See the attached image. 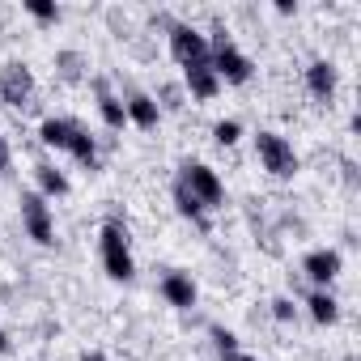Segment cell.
Masks as SVG:
<instances>
[{"instance_id":"obj_16","label":"cell","mask_w":361,"mask_h":361,"mask_svg":"<svg viewBox=\"0 0 361 361\" xmlns=\"http://www.w3.org/2000/svg\"><path fill=\"white\" fill-rule=\"evenodd\" d=\"M68 153H73V161H81L85 170H98V136H90L81 123H77V132L68 136Z\"/></svg>"},{"instance_id":"obj_24","label":"cell","mask_w":361,"mask_h":361,"mask_svg":"<svg viewBox=\"0 0 361 361\" xmlns=\"http://www.w3.org/2000/svg\"><path fill=\"white\" fill-rule=\"evenodd\" d=\"M268 306H272V319H276V323H293V319H298V302H293V298H272Z\"/></svg>"},{"instance_id":"obj_14","label":"cell","mask_w":361,"mask_h":361,"mask_svg":"<svg viewBox=\"0 0 361 361\" xmlns=\"http://www.w3.org/2000/svg\"><path fill=\"white\" fill-rule=\"evenodd\" d=\"M77 132V119H60V115H47L39 123V140L47 149H68V136Z\"/></svg>"},{"instance_id":"obj_1","label":"cell","mask_w":361,"mask_h":361,"mask_svg":"<svg viewBox=\"0 0 361 361\" xmlns=\"http://www.w3.org/2000/svg\"><path fill=\"white\" fill-rule=\"evenodd\" d=\"M98 259L106 268L111 281H132L136 276V259H132V243H128V226L111 213L102 221V234H98Z\"/></svg>"},{"instance_id":"obj_10","label":"cell","mask_w":361,"mask_h":361,"mask_svg":"<svg viewBox=\"0 0 361 361\" xmlns=\"http://www.w3.org/2000/svg\"><path fill=\"white\" fill-rule=\"evenodd\" d=\"M183 90H188V98H196V102H213L217 90H221V81H217L213 64H192V68H183Z\"/></svg>"},{"instance_id":"obj_3","label":"cell","mask_w":361,"mask_h":361,"mask_svg":"<svg viewBox=\"0 0 361 361\" xmlns=\"http://www.w3.org/2000/svg\"><path fill=\"white\" fill-rule=\"evenodd\" d=\"M255 157H259V166L272 174V178H293L298 174V153H293V145L281 136V132H255Z\"/></svg>"},{"instance_id":"obj_27","label":"cell","mask_w":361,"mask_h":361,"mask_svg":"<svg viewBox=\"0 0 361 361\" xmlns=\"http://www.w3.org/2000/svg\"><path fill=\"white\" fill-rule=\"evenodd\" d=\"M9 348H13V344H9V336H5V327H0V357H5Z\"/></svg>"},{"instance_id":"obj_4","label":"cell","mask_w":361,"mask_h":361,"mask_svg":"<svg viewBox=\"0 0 361 361\" xmlns=\"http://www.w3.org/2000/svg\"><path fill=\"white\" fill-rule=\"evenodd\" d=\"M178 183H183V188L204 204V213H209V209H217V204L226 200V188H221L217 170H213V166H204V161H183V174H178Z\"/></svg>"},{"instance_id":"obj_23","label":"cell","mask_w":361,"mask_h":361,"mask_svg":"<svg viewBox=\"0 0 361 361\" xmlns=\"http://www.w3.org/2000/svg\"><path fill=\"white\" fill-rule=\"evenodd\" d=\"M209 336H213V348H217L221 357H230V353H238V348H243V344H238V336H234L230 327H221V323H213V327H209Z\"/></svg>"},{"instance_id":"obj_12","label":"cell","mask_w":361,"mask_h":361,"mask_svg":"<svg viewBox=\"0 0 361 361\" xmlns=\"http://www.w3.org/2000/svg\"><path fill=\"white\" fill-rule=\"evenodd\" d=\"M336 85H340V73H336L331 60H310V64H306V90H310L319 102H331Z\"/></svg>"},{"instance_id":"obj_26","label":"cell","mask_w":361,"mask_h":361,"mask_svg":"<svg viewBox=\"0 0 361 361\" xmlns=\"http://www.w3.org/2000/svg\"><path fill=\"white\" fill-rule=\"evenodd\" d=\"M221 361H259V357H251V353H243V348H238V353H230V357H221Z\"/></svg>"},{"instance_id":"obj_15","label":"cell","mask_w":361,"mask_h":361,"mask_svg":"<svg viewBox=\"0 0 361 361\" xmlns=\"http://www.w3.org/2000/svg\"><path fill=\"white\" fill-rule=\"evenodd\" d=\"M35 178H39V196H43V200H47V196H68V188H73L68 174L56 170L51 161H39V166H35Z\"/></svg>"},{"instance_id":"obj_18","label":"cell","mask_w":361,"mask_h":361,"mask_svg":"<svg viewBox=\"0 0 361 361\" xmlns=\"http://www.w3.org/2000/svg\"><path fill=\"white\" fill-rule=\"evenodd\" d=\"M85 68H90V60H85L77 47H64V51H56V73H60V81L77 85V81H85Z\"/></svg>"},{"instance_id":"obj_20","label":"cell","mask_w":361,"mask_h":361,"mask_svg":"<svg viewBox=\"0 0 361 361\" xmlns=\"http://www.w3.org/2000/svg\"><path fill=\"white\" fill-rule=\"evenodd\" d=\"M153 102H157V111H183V102H188V90H183V85H174V81H166V85H157Z\"/></svg>"},{"instance_id":"obj_8","label":"cell","mask_w":361,"mask_h":361,"mask_svg":"<svg viewBox=\"0 0 361 361\" xmlns=\"http://www.w3.org/2000/svg\"><path fill=\"white\" fill-rule=\"evenodd\" d=\"M340 268H344V259H340V251H331V247H319V251H310V255L302 259V272H306V281H310L314 289H327V285L340 276Z\"/></svg>"},{"instance_id":"obj_7","label":"cell","mask_w":361,"mask_h":361,"mask_svg":"<svg viewBox=\"0 0 361 361\" xmlns=\"http://www.w3.org/2000/svg\"><path fill=\"white\" fill-rule=\"evenodd\" d=\"M22 226H26V238H35L39 247L56 243V221H51V209L39 192H22Z\"/></svg>"},{"instance_id":"obj_11","label":"cell","mask_w":361,"mask_h":361,"mask_svg":"<svg viewBox=\"0 0 361 361\" xmlns=\"http://www.w3.org/2000/svg\"><path fill=\"white\" fill-rule=\"evenodd\" d=\"M123 115H128V123H136V128H145V132H153V128L161 123V111H157L153 94H140V90H128Z\"/></svg>"},{"instance_id":"obj_19","label":"cell","mask_w":361,"mask_h":361,"mask_svg":"<svg viewBox=\"0 0 361 361\" xmlns=\"http://www.w3.org/2000/svg\"><path fill=\"white\" fill-rule=\"evenodd\" d=\"M170 196H174V209H178V213H183L188 221H196V226H204V204H200V200H196V196H192V192H188L183 183H174V188H170Z\"/></svg>"},{"instance_id":"obj_5","label":"cell","mask_w":361,"mask_h":361,"mask_svg":"<svg viewBox=\"0 0 361 361\" xmlns=\"http://www.w3.org/2000/svg\"><path fill=\"white\" fill-rule=\"evenodd\" d=\"M0 98H5V106H13V111H26L35 102V73L22 60L0 64Z\"/></svg>"},{"instance_id":"obj_22","label":"cell","mask_w":361,"mask_h":361,"mask_svg":"<svg viewBox=\"0 0 361 361\" xmlns=\"http://www.w3.org/2000/svg\"><path fill=\"white\" fill-rule=\"evenodd\" d=\"M238 136H243V123H238V119H217V123H213V140H217L221 149L238 145Z\"/></svg>"},{"instance_id":"obj_28","label":"cell","mask_w":361,"mask_h":361,"mask_svg":"<svg viewBox=\"0 0 361 361\" xmlns=\"http://www.w3.org/2000/svg\"><path fill=\"white\" fill-rule=\"evenodd\" d=\"M81 361H106V357H102V353H90V348H85V353H81Z\"/></svg>"},{"instance_id":"obj_9","label":"cell","mask_w":361,"mask_h":361,"mask_svg":"<svg viewBox=\"0 0 361 361\" xmlns=\"http://www.w3.org/2000/svg\"><path fill=\"white\" fill-rule=\"evenodd\" d=\"M161 298L174 306V310H192L196 306V298H200V289H196V281H192V272H166L161 276Z\"/></svg>"},{"instance_id":"obj_2","label":"cell","mask_w":361,"mask_h":361,"mask_svg":"<svg viewBox=\"0 0 361 361\" xmlns=\"http://www.w3.org/2000/svg\"><path fill=\"white\" fill-rule=\"evenodd\" d=\"M209 64H213L217 81H230V85H247V81H251V73H255L251 56H243V51L234 47V39H230L221 26H217V30H213V39H209Z\"/></svg>"},{"instance_id":"obj_6","label":"cell","mask_w":361,"mask_h":361,"mask_svg":"<svg viewBox=\"0 0 361 361\" xmlns=\"http://www.w3.org/2000/svg\"><path fill=\"white\" fill-rule=\"evenodd\" d=\"M166 39H170V56L183 64V68H192V64H209V35H200L196 26L174 22Z\"/></svg>"},{"instance_id":"obj_13","label":"cell","mask_w":361,"mask_h":361,"mask_svg":"<svg viewBox=\"0 0 361 361\" xmlns=\"http://www.w3.org/2000/svg\"><path fill=\"white\" fill-rule=\"evenodd\" d=\"M94 94H98V115H102V123H106L111 132H119V128L128 123V115H123V98L111 94L106 77H94Z\"/></svg>"},{"instance_id":"obj_17","label":"cell","mask_w":361,"mask_h":361,"mask_svg":"<svg viewBox=\"0 0 361 361\" xmlns=\"http://www.w3.org/2000/svg\"><path fill=\"white\" fill-rule=\"evenodd\" d=\"M306 310H310V319H314V323H323V327L340 319V302H336V293H331V289H310Z\"/></svg>"},{"instance_id":"obj_25","label":"cell","mask_w":361,"mask_h":361,"mask_svg":"<svg viewBox=\"0 0 361 361\" xmlns=\"http://www.w3.org/2000/svg\"><path fill=\"white\" fill-rule=\"evenodd\" d=\"M13 170V149H9V140L0 136V174H9Z\"/></svg>"},{"instance_id":"obj_21","label":"cell","mask_w":361,"mask_h":361,"mask_svg":"<svg viewBox=\"0 0 361 361\" xmlns=\"http://www.w3.org/2000/svg\"><path fill=\"white\" fill-rule=\"evenodd\" d=\"M22 9H26L35 22H43V26L60 22V5H56V0H22Z\"/></svg>"}]
</instances>
